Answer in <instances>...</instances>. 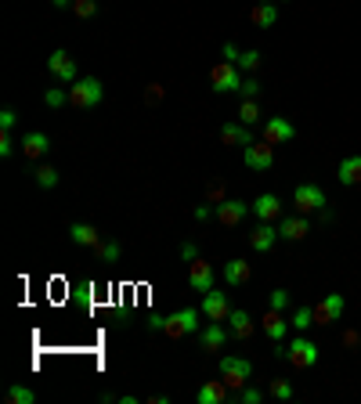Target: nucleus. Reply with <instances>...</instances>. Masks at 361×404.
Returning <instances> with one entry per match:
<instances>
[{"instance_id":"1","label":"nucleus","mask_w":361,"mask_h":404,"mask_svg":"<svg viewBox=\"0 0 361 404\" xmlns=\"http://www.w3.org/2000/svg\"><path fill=\"white\" fill-rule=\"evenodd\" d=\"M105 94V87L98 76H80L76 83H69V105L73 109H94Z\"/></svg>"},{"instance_id":"2","label":"nucleus","mask_w":361,"mask_h":404,"mask_svg":"<svg viewBox=\"0 0 361 404\" xmlns=\"http://www.w3.org/2000/svg\"><path fill=\"white\" fill-rule=\"evenodd\" d=\"M221 379L231 386V393H235V390H243V386L253 379V365H250L246 357L224 354V357H221Z\"/></svg>"},{"instance_id":"3","label":"nucleus","mask_w":361,"mask_h":404,"mask_svg":"<svg viewBox=\"0 0 361 404\" xmlns=\"http://www.w3.org/2000/svg\"><path fill=\"white\" fill-rule=\"evenodd\" d=\"M199 314L202 310H195V307H180V310H173V314H166V339H185V336H192V332H199Z\"/></svg>"},{"instance_id":"4","label":"nucleus","mask_w":361,"mask_h":404,"mask_svg":"<svg viewBox=\"0 0 361 404\" xmlns=\"http://www.w3.org/2000/svg\"><path fill=\"white\" fill-rule=\"evenodd\" d=\"M286 361L293 368H314L318 365V343H311L307 336H296L286 343Z\"/></svg>"},{"instance_id":"5","label":"nucleus","mask_w":361,"mask_h":404,"mask_svg":"<svg viewBox=\"0 0 361 404\" xmlns=\"http://www.w3.org/2000/svg\"><path fill=\"white\" fill-rule=\"evenodd\" d=\"M243 69L235 66V61H221V66H214V73H209V83H214L217 94H231V90L243 87Z\"/></svg>"},{"instance_id":"6","label":"nucleus","mask_w":361,"mask_h":404,"mask_svg":"<svg viewBox=\"0 0 361 404\" xmlns=\"http://www.w3.org/2000/svg\"><path fill=\"white\" fill-rule=\"evenodd\" d=\"M293 206L296 213H314V209H325V192L318 188V184H296V192H293Z\"/></svg>"},{"instance_id":"7","label":"nucleus","mask_w":361,"mask_h":404,"mask_svg":"<svg viewBox=\"0 0 361 404\" xmlns=\"http://www.w3.org/2000/svg\"><path fill=\"white\" fill-rule=\"evenodd\" d=\"M347 310V300L340 296V293H329V296H322L318 303H314V325H333L340 314Z\"/></svg>"},{"instance_id":"8","label":"nucleus","mask_w":361,"mask_h":404,"mask_svg":"<svg viewBox=\"0 0 361 404\" xmlns=\"http://www.w3.org/2000/svg\"><path fill=\"white\" fill-rule=\"evenodd\" d=\"M202 318H209V322H228V314H231V303H228V296L224 293H217V289H209V293H202Z\"/></svg>"},{"instance_id":"9","label":"nucleus","mask_w":361,"mask_h":404,"mask_svg":"<svg viewBox=\"0 0 361 404\" xmlns=\"http://www.w3.org/2000/svg\"><path fill=\"white\" fill-rule=\"evenodd\" d=\"M243 159H246V166H250V170H271V166H275V145H267V141H253V145H246Z\"/></svg>"},{"instance_id":"10","label":"nucleus","mask_w":361,"mask_h":404,"mask_svg":"<svg viewBox=\"0 0 361 404\" xmlns=\"http://www.w3.org/2000/svg\"><path fill=\"white\" fill-rule=\"evenodd\" d=\"M47 73H51V76H58L62 83H76V80H80L76 61L69 58V51H51V58H47Z\"/></svg>"},{"instance_id":"11","label":"nucleus","mask_w":361,"mask_h":404,"mask_svg":"<svg viewBox=\"0 0 361 404\" xmlns=\"http://www.w3.org/2000/svg\"><path fill=\"white\" fill-rule=\"evenodd\" d=\"M228 339H231V329H224L221 322H209L206 329H199V347H202L206 354H217Z\"/></svg>"},{"instance_id":"12","label":"nucleus","mask_w":361,"mask_h":404,"mask_svg":"<svg viewBox=\"0 0 361 404\" xmlns=\"http://www.w3.org/2000/svg\"><path fill=\"white\" fill-rule=\"evenodd\" d=\"M279 238H282V235H279V228L271 224V221H260V224L250 231V245H253V253H271Z\"/></svg>"},{"instance_id":"13","label":"nucleus","mask_w":361,"mask_h":404,"mask_svg":"<svg viewBox=\"0 0 361 404\" xmlns=\"http://www.w3.org/2000/svg\"><path fill=\"white\" fill-rule=\"evenodd\" d=\"M246 213H250V202H243V199H224V202H217V221H221L224 228L243 224Z\"/></svg>"},{"instance_id":"14","label":"nucleus","mask_w":361,"mask_h":404,"mask_svg":"<svg viewBox=\"0 0 361 404\" xmlns=\"http://www.w3.org/2000/svg\"><path fill=\"white\" fill-rule=\"evenodd\" d=\"M293 137H296V127H293L289 119L275 116V119L264 123V141H267V145H286V141H293Z\"/></svg>"},{"instance_id":"15","label":"nucleus","mask_w":361,"mask_h":404,"mask_svg":"<svg viewBox=\"0 0 361 404\" xmlns=\"http://www.w3.org/2000/svg\"><path fill=\"white\" fill-rule=\"evenodd\" d=\"M264 332L271 343H286V336H289V322H286V310H275V307H267V314H264Z\"/></svg>"},{"instance_id":"16","label":"nucleus","mask_w":361,"mask_h":404,"mask_svg":"<svg viewBox=\"0 0 361 404\" xmlns=\"http://www.w3.org/2000/svg\"><path fill=\"white\" fill-rule=\"evenodd\" d=\"M22 155L25 159H44V155L51 152V137L44 134V130H29V134H22Z\"/></svg>"},{"instance_id":"17","label":"nucleus","mask_w":361,"mask_h":404,"mask_svg":"<svg viewBox=\"0 0 361 404\" xmlns=\"http://www.w3.org/2000/svg\"><path fill=\"white\" fill-rule=\"evenodd\" d=\"M188 286L195 293H209L214 289V267H209V260H192L188 267Z\"/></svg>"},{"instance_id":"18","label":"nucleus","mask_w":361,"mask_h":404,"mask_svg":"<svg viewBox=\"0 0 361 404\" xmlns=\"http://www.w3.org/2000/svg\"><path fill=\"white\" fill-rule=\"evenodd\" d=\"M307 231H311V221L304 213H296V216H282V224H279V235L286 238V242H300V238H307Z\"/></svg>"},{"instance_id":"19","label":"nucleus","mask_w":361,"mask_h":404,"mask_svg":"<svg viewBox=\"0 0 361 404\" xmlns=\"http://www.w3.org/2000/svg\"><path fill=\"white\" fill-rule=\"evenodd\" d=\"M253 216H257V221H279V216H282V199L271 195V192L257 195L253 199Z\"/></svg>"},{"instance_id":"20","label":"nucleus","mask_w":361,"mask_h":404,"mask_svg":"<svg viewBox=\"0 0 361 404\" xmlns=\"http://www.w3.org/2000/svg\"><path fill=\"white\" fill-rule=\"evenodd\" d=\"M231 397V386L221 379V383H202L199 393H195V404H224Z\"/></svg>"},{"instance_id":"21","label":"nucleus","mask_w":361,"mask_h":404,"mask_svg":"<svg viewBox=\"0 0 361 404\" xmlns=\"http://www.w3.org/2000/svg\"><path fill=\"white\" fill-rule=\"evenodd\" d=\"M336 180L343 184V188H354V184H361V155H347V159H340Z\"/></svg>"},{"instance_id":"22","label":"nucleus","mask_w":361,"mask_h":404,"mask_svg":"<svg viewBox=\"0 0 361 404\" xmlns=\"http://www.w3.org/2000/svg\"><path fill=\"white\" fill-rule=\"evenodd\" d=\"M250 278H253L250 260H228L224 264V286H246Z\"/></svg>"},{"instance_id":"23","label":"nucleus","mask_w":361,"mask_h":404,"mask_svg":"<svg viewBox=\"0 0 361 404\" xmlns=\"http://www.w3.org/2000/svg\"><path fill=\"white\" fill-rule=\"evenodd\" d=\"M69 242H73V245H90V250H94V245L102 242V231H98L94 224H80V221H76V224L69 228Z\"/></svg>"},{"instance_id":"24","label":"nucleus","mask_w":361,"mask_h":404,"mask_svg":"<svg viewBox=\"0 0 361 404\" xmlns=\"http://www.w3.org/2000/svg\"><path fill=\"white\" fill-rule=\"evenodd\" d=\"M250 22L260 25V29H271L279 22V8L271 4V0H260V4H253V11H250Z\"/></svg>"},{"instance_id":"25","label":"nucleus","mask_w":361,"mask_h":404,"mask_svg":"<svg viewBox=\"0 0 361 404\" xmlns=\"http://www.w3.org/2000/svg\"><path fill=\"white\" fill-rule=\"evenodd\" d=\"M221 141L224 145H253V134L246 130V123H224V127H221Z\"/></svg>"},{"instance_id":"26","label":"nucleus","mask_w":361,"mask_h":404,"mask_svg":"<svg viewBox=\"0 0 361 404\" xmlns=\"http://www.w3.org/2000/svg\"><path fill=\"white\" fill-rule=\"evenodd\" d=\"M228 329H231L235 339H250L253 336V318L246 314V310H231V314H228Z\"/></svg>"},{"instance_id":"27","label":"nucleus","mask_w":361,"mask_h":404,"mask_svg":"<svg viewBox=\"0 0 361 404\" xmlns=\"http://www.w3.org/2000/svg\"><path fill=\"white\" fill-rule=\"evenodd\" d=\"M257 119H260V105H257V98H246L243 105H238V123H246V127H253Z\"/></svg>"},{"instance_id":"28","label":"nucleus","mask_w":361,"mask_h":404,"mask_svg":"<svg viewBox=\"0 0 361 404\" xmlns=\"http://www.w3.org/2000/svg\"><path fill=\"white\" fill-rule=\"evenodd\" d=\"M44 105H47V109H62V105H69V90H66V87H51V90H44Z\"/></svg>"},{"instance_id":"29","label":"nucleus","mask_w":361,"mask_h":404,"mask_svg":"<svg viewBox=\"0 0 361 404\" xmlns=\"http://www.w3.org/2000/svg\"><path fill=\"white\" fill-rule=\"evenodd\" d=\"M119 253H123V250H119V242H98V245H94V257L105 260V264H116Z\"/></svg>"},{"instance_id":"30","label":"nucleus","mask_w":361,"mask_h":404,"mask_svg":"<svg viewBox=\"0 0 361 404\" xmlns=\"http://www.w3.org/2000/svg\"><path fill=\"white\" fill-rule=\"evenodd\" d=\"M311 322H314V310H311V307H296L289 325H293L296 332H304V329H311Z\"/></svg>"},{"instance_id":"31","label":"nucleus","mask_w":361,"mask_h":404,"mask_svg":"<svg viewBox=\"0 0 361 404\" xmlns=\"http://www.w3.org/2000/svg\"><path fill=\"white\" fill-rule=\"evenodd\" d=\"M235 66L243 69V73H257V66H260V51H243Z\"/></svg>"},{"instance_id":"32","label":"nucleus","mask_w":361,"mask_h":404,"mask_svg":"<svg viewBox=\"0 0 361 404\" xmlns=\"http://www.w3.org/2000/svg\"><path fill=\"white\" fill-rule=\"evenodd\" d=\"M8 400H11V404H33L37 393L29 390V386H11V390H8Z\"/></svg>"},{"instance_id":"33","label":"nucleus","mask_w":361,"mask_h":404,"mask_svg":"<svg viewBox=\"0 0 361 404\" xmlns=\"http://www.w3.org/2000/svg\"><path fill=\"white\" fill-rule=\"evenodd\" d=\"M37 184H40V188H54V184H58V170L54 166H37Z\"/></svg>"},{"instance_id":"34","label":"nucleus","mask_w":361,"mask_h":404,"mask_svg":"<svg viewBox=\"0 0 361 404\" xmlns=\"http://www.w3.org/2000/svg\"><path fill=\"white\" fill-rule=\"evenodd\" d=\"M73 11L80 18H94L98 15V0H73Z\"/></svg>"},{"instance_id":"35","label":"nucleus","mask_w":361,"mask_h":404,"mask_svg":"<svg viewBox=\"0 0 361 404\" xmlns=\"http://www.w3.org/2000/svg\"><path fill=\"white\" fill-rule=\"evenodd\" d=\"M271 397H275V400H289L293 397V383L289 379H275V383H271Z\"/></svg>"},{"instance_id":"36","label":"nucleus","mask_w":361,"mask_h":404,"mask_svg":"<svg viewBox=\"0 0 361 404\" xmlns=\"http://www.w3.org/2000/svg\"><path fill=\"white\" fill-rule=\"evenodd\" d=\"M238 400H243V404H260V400H264V390H257V386H243V390H238Z\"/></svg>"},{"instance_id":"37","label":"nucleus","mask_w":361,"mask_h":404,"mask_svg":"<svg viewBox=\"0 0 361 404\" xmlns=\"http://www.w3.org/2000/svg\"><path fill=\"white\" fill-rule=\"evenodd\" d=\"M238 90H243V98H257V94H260V80H257V76H246Z\"/></svg>"},{"instance_id":"38","label":"nucleus","mask_w":361,"mask_h":404,"mask_svg":"<svg viewBox=\"0 0 361 404\" xmlns=\"http://www.w3.org/2000/svg\"><path fill=\"white\" fill-rule=\"evenodd\" d=\"M271 307L286 310V307H289V293H286V289H275V293H271Z\"/></svg>"},{"instance_id":"39","label":"nucleus","mask_w":361,"mask_h":404,"mask_svg":"<svg viewBox=\"0 0 361 404\" xmlns=\"http://www.w3.org/2000/svg\"><path fill=\"white\" fill-rule=\"evenodd\" d=\"M15 152V141H11V130H0V155H4V159H8V155Z\"/></svg>"},{"instance_id":"40","label":"nucleus","mask_w":361,"mask_h":404,"mask_svg":"<svg viewBox=\"0 0 361 404\" xmlns=\"http://www.w3.org/2000/svg\"><path fill=\"white\" fill-rule=\"evenodd\" d=\"M15 119H18V112L15 109H4V112H0V130H11Z\"/></svg>"},{"instance_id":"41","label":"nucleus","mask_w":361,"mask_h":404,"mask_svg":"<svg viewBox=\"0 0 361 404\" xmlns=\"http://www.w3.org/2000/svg\"><path fill=\"white\" fill-rule=\"evenodd\" d=\"M357 343H361V336H357L354 329H347V332H343V347H347V350H357Z\"/></svg>"},{"instance_id":"42","label":"nucleus","mask_w":361,"mask_h":404,"mask_svg":"<svg viewBox=\"0 0 361 404\" xmlns=\"http://www.w3.org/2000/svg\"><path fill=\"white\" fill-rule=\"evenodd\" d=\"M180 257H185L188 264H192V260H199V250H195V242H185V245H180Z\"/></svg>"},{"instance_id":"43","label":"nucleus","mask_w":361,"mask_h":404,"mask_svg":"<svg viewBox=\"0 0 361 404\" xmlns=\"http://www.w3.org/2000/svg\"><path fill=\"white\" fill-rule=\"evenodd\" d=\"M217 213V206H195V221H209Z\"/></svg>"},{"instance_id":"44","label":"nucleus","mask_w":361,"mask_h":404,"mask_svg":"<svg viewBox=\"0 0 361 404\" xmlns=\"http://www.w3.org/2000/svg\"><path fill=\"white\" fill-rule=\"evenodd\" d=\"M148 329H152V332H163V329H166V318H163V314H152V318H148Z\"/></svg>"},{"instance_id":"45","label":"nucleus","mask_w":361,"mask_h":404,"mask_svg":"<svg viewBox=\"0 0 361 404\" xmlns=\"http://www.w3.org/2000/svg\"><path fill=\"white\" fill-rule=\"evenodd\" d=\"M238 54H243V51H238V47L228 40V44H224V61H238Z\"/></svg>"},{"instance_id":"46","label":"nucleus","mask_w":361,"mask_h":404,"mask_svg":"<svg viewBox=\"0 0 361 404\" xmlns=\"http://www.w3.org/2000/svg\"><path fill=\"white\" fill-rule=\"evenodd\" d=\"M51 8H73V0H51Z\"/></svg>"}]
</instances>
